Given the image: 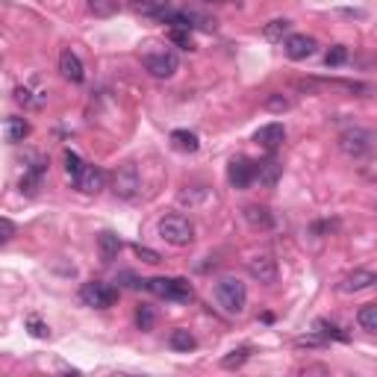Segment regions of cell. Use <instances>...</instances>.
Listing matches in <instances>:
<instances>
[{
    "instance_id": "20",
    "label": "cell",
    "mask_w": 377,
    "mask_h": 377,
    "mask_svg": "<svg viewBox=\"0 0 377 377\" xmlns=\"http://www.w3.org/2000/svg\"><path fill=\"white\" fill-rule=\"evenodd\" d=\"M262 36H266L268 42H286V39L292 36V21H289V18H274V21L266 24Z\"/></svg>"
},
{
    "instance_id": "1",
    "label": "cell",
    "mask_w": 377,
    "mask_h": 377,
    "mask_svg": "<svg viewBox=\"0 0 377 377\" xmlns=\"http://www.w3.org/2000/svg\"><path fill=\"white\" fill-rule=\"evenodd\" d=\"M216 301L224 313L242 316L245 307H248V286H245L239 277H221L216 283Z\"/></svg>"
},
{
    "instance_id": "27",
    "label": "cell",
    "mask_w": 377,
    "mask_h": 377,
    "mask_svg": "<svg viewBox=\"0 0 377 377\" xmlns=\"http://www.w3.org/2000/svg\"><path fill=\"white\" fill-rule=\"evenodd\" d=\"M248 357H251V348H236V351H230V354L221 359V366H224V369H239Z\"/></svg>"
},
{
    "instance_id": "17",
    "label": "cell",
    "mask_w": 377,
    "mask_h": 377,
    "mask_svg": "<svg viewBox=\"0 0 377 377\" xmlns=\"http://www.w3.org/2000/svg\"><path fill=\"white\" fill-rule=\"evenodd\" d=\"M4 136H6L9 144H21L30 136V121L21 118V116H9L6 124H4Z\"/></svg>"
},
{
    "instance_id": "25",
    "label": "cell",
    "mask_w": 377,
    "mask_h": 377,
    "mask_svg": "<svg viewBox=\"0 0 377 377\" xmlns=\"http://www.w3.org/2000/svg\"><path fill=\"white\" fill-rule=\"evenodd\" d=\"M262 109L266 112H286V109H292V101L280 92H271V94H266V101H262Z\"/></svg>"
},
{
    "instance_id": "7",
    "label": "cell",
    "mask_w": 377,
    "mask_h": 377,
    "mask_svg": "<svg viewBox=\"0 0 377 377\" xmlns=\"http://www.w3.org/2000/svg\"><path fill=\"white\" fill-rule=\"evenodd\" d=\"M80 298H83L86 307L106 309V307H112L118 301V289L104 283V280H92V283H83V289H80Z\"/></svg>"
},
{
    "instance_id": "8",
    "label": "cell",
    "mask_w": 377,
    "mask_h": 377,
    "mask_svg": "<svg viewBox=\"0 0 377 377\" xmlns=\"http://www.w3.org/2000/svg\"><path fill=\"white\" fill-rule=\"evenodd\" d=\"M248 274L254 277L257 283L262 286H271L277 283V259L271 254H257L248 259Z\"/></svg>"
},
{
    "instance_id": "31",
    "label": "cell",
    "mask_w": 377,
    "mask_h": 377,
    "mask_svg": "<svg viewBox=\"0 0 377 377\" xmlns=\"http://www.w3.org/2000/svg\"><path fill=\"white\" fill-rule=\"evenodd\" d=\"M83 168H86V162H83V159H80L74 151H65V171H68L71 177H77Z\"/></svg>"
},
{
    "instance_id": "33",
    "label": "cell",
    "mask_w": 377,
    "mask_h": 377,
    "mask_svg": "<svg viewBox=\"0 0 377 377\" xmlns=\"http://www.w3.org/2000/svg\"><path fill=\"white\" fill-rule=\"evenodd\" d=\"M316 327H319V330H321L324 336H333V339H339V342H348V333H342L339 327H336V324H330V321H319Z\"/></svg>"
},
{
    "instance_id": "26",
    "label": "cell",
    "mask_w": 377,
    "mask_h": 377,
    "mask_svg": "<svg viewBox=\"0 0 377 377\" xmlns=\"http://www.w3.org/2000/svg\"><path fill=\"white\" fill-rule=\"evenodd\" d=\"M168 39L177 44V47H183V51H192L194 47V39H192V30H186V27H174L171 32H168Z\"/></svg>"
},
{
    "instance_id": "24",
    "label": "cell",
    "mask_w": 377,
    "mask_h": 377,
    "mask_svg": "<svg viewBox=\"0 0 377 377\" xmlns=\"http://www.w3.org/2000/svg\"><path fill=\"white\" fill-rule=\"evenodd\" d=\"M357 324L363 327L366 333H377V304H369L357 313Z\"/></svg>"
},
{
    "instance_id": "35",
    "label": "cell",
    "mask_w": 377,
    "mask_h": 377,
    "mask_svg": "<svg viewBox=\"0 0 377 377\" xmlns=\"http://www.w3.org/2000/svg\"><path fill=\"white\" fill-rule=\"evenodd\" d=\"M0 230H4V236H0V242H12V236H15V224L9 221V218H0Z\"/></svg>"
},
{
    "instance_id": "28",
    "label": "cell",
    "mask_w": 377,
    "mask_h": 377,
    "mask_svg": "<svg viewBox=\"0 0 377 377\" xmlns=\"http://www.w3.org/2000/svg\"><path fill=\"white\" fill-rule=\"evenodd\" d=\"M154 321H156V316H154V309L142 304V307L136 309V324H139V330H151V327H154Z\"/></svg>"
},
{
    "instance_id": "21",
    "label": "cell",
    "mask_w": 377,
    "mask_h": 377,
    "mask_svg": "<svg viewBox=\"0 0 377 377\" xmlns=\"http://www.w3.org/2000/svg\"><path fill=\"white\" fill-rule=\"evenodd\" d=\"M168 345L174 348V351H194L198 348V339H194L186 327H177V330H171V336H168Z\"/></svg>"
},
{
    "instance_id": "22",
    "label": "cell",
    "mask_w": 377,
    "mask_h": 377,
    "mask_svg": "<svg viewBox=\"0 0 377 377\" xmlns=\"http://www.w3.org/2000/svg\"><path fill=\"white\" fill-rule=\"evenodd\" d=\"M171 144L177 147V151H183V154H194L198 151V136L192 133V130H174L171 133Z\"/></svg>"
},
{
    "instance_id": "16",
    "label": "cell",
    "mask_w": 377,
    "mask_h": 377,
    "mask_svg": "<svg viewBox=\"0 0 377 377\" xmlns=\"http://www.w3.org/2000/svg\"><path fill=\"white\" fill-rule=\"evenodd\" d=\"M377 283V274H371V271H366V268H359V271H354V274H348L345 280L339 283V289L342 292H363V289H369V286H374Z\"/></svg>"
},
{
    "instance_id": "9",
    "label": "cell",
    "mask_w": 377,
    "mask_h": 377,
    "mask_svg": "<svg viewBox=\"0 0 377 377\" xmlns=\"http://www.w3.org/2000/svg\"><path fill=\"white\" fill-rule=\"evenodd\" d=\"M227 180H230L233 189H248L257 180V162L245 159V156L230 159V166H227Z\"/></svg>"
},
{
    "instance_id": "36",
    "label": "cell",
    "mask_w": 377,
    "mask_h": 377,
    "mask_svg": "<svg viewBox=\"0 0 377 377\" xmlns=\"http://www.w3.org/2000/svg\"><path fill=\"white\" fill-rule=\"evenodd\" d=\"M298 345H301V348H316V345H321V339H319V336H301Z\"/></svg>"
},
{
    "instance_id": "5",
    "label": "cell",
    "mask_w": 377,
    "mask_h": 377,
    "mask_svg": "<svg viewBox=\"0 0 377 377\" xmlns=\"http://www.w3.org/2000/svg\"><path fill=\"white\" fill-rule=\"evenodd\" d=\"M142 65H144V71L156 77V80H168L177 74L180 68V59L174 51H151V54H144L142 56Z\"/></svg>"
},
{
    "instance_id": "15",
    "label": "cell",
    "mask_w": 377,
    "mask_h": 377,
    "mask_svg": "<svg viewBox=\"0 0 377 377\" xmlns=\"http://www.w3.org/2000/svg\"><path fill=\"white\" fill-rule=\"evenodd\" d=\"M242 216L254 227V230H268V227L274 224V216L268 212V206H259V204H248L242 209Z\"/></svg>"
},
{
    "instance_id": "14",
    "label": "cell",
    "mask_w": 377,
    "mask_h": 377,
    "mask_svg": "<svg viewBox=\"0 0 377 377\" xmlns=\"http://www.w3.org/2000/svg\"><path fill=\"white\" fill-rule=\"evenodd\" d=\"M283 139H286V127L277 124V121H274V124H266V127H259L257 136H254V142H257L259 147H266V151H274V147H280Z\"/></svg>"
},
{
    "instance_id": "11",
    "label": "cell",
    "mask_w": 377,
    "mask_h": 377,
    "mask_svg": "<svg viewBox=\"0 0 377 377\" xmlns=\"http://www.w3.org/2000/svg\"><path fill=\"white\" fill-rule=\"evenodd\" d=\"M59 74L68 80V83H83V77H86L83 59H80L71 47H65V51L59 54Z\"/></svg>"
},
{
    "instance_id": "30",
    "label": "cell",
    "mask_w": 377,
    "mask_h": 377,
    "mask_svg": "<svg viewBox=\"0 0 377 377\" xmlns=\"http://www.w3.org/2000/svg\"><path fill=\"white\" fill-rule=\"evenodd\" d=\"M348 59V51L342 44H336V47H330V51H327V56H324V62H327V68H336V65H342Z\"/></svg>"
},
{
    "instance_id": "18",
    "label": "cell",
    "mask_w": 377,
    "mask_h": 377,
    "mask_svg": "<svg viewBox=\"0 0 377 377\" xmlns=\"http://www.w3.org/2000/svg\"><path fill=\"white\" fill-rule=\"evenodd\" d=\"M280 174H283V166L277 159H266V162H257V180L262 186H274L277 180H280Z\"/></svg>"
},
{
    "instance_id": "32",
    "label": "cell",
    "mask_w": 377,
    "mask_h": 377,
    "mask_svg": "<svg viewBox=\"0 0 377 377\" xmlns=\"http://www.w3.org/2000/svg\"><path fill=\"white\" fill-rule=\"evenodd\" d=\"M133 251L142 262H151V266H156V262H162V257L154 251V248H147V245H133Z\"/></svg>"
},
{
    "instance_id": "29",
    "label": "cell",
    "mask_w": 377,
    "mask_h": 377,
    "mask_svg": "<svg viewBox=\"0 0 377 377\" xmlns=\"http://www.w3.org/2000/svg\"><path fill=\"white\" fill-rule=\"evenodd\" d=\"M15 101H18L21 106H42V104H44L42 97H32V92H30L27 86H18V89H15Z\"/></svg>"
},
{
    "instance_id": "4",
    "label": "cell",
    "mask_w": 377,
    "mask_h": 377,
    "mask_svg": "<svg viewBox=\"0 0 377 377\" xmlns=\"http://www.w3.org/2000/svg\"><path fill=\"white\" fill-rule=\"evenodd\" d=\"M159 236L168 245H174V248H183V245H192L194 227L186 216H166L159 221Z\"/></svg>"
},
{
    "instance_id": "6",
    "label": "cell",
    "mask_w": 377,
    "mask_h": 377,
    "mask_svg": "<svg viewBox=\"0 0 377 377\" xmlns=\"http://www.w3.org/2000/svg\"><path fill=\"white\" fill-rule=\"evenodd\" d=\"M112 192H116V198L121 201H133L136 194L142 192V177L136 171V166H118L116 174H112Z\"/></svg>"
},
{
    "instance_id": "3",
    "label": "cell",
    "mask_w": 377,
    "mask_h": 377,
    "mask_svg": "<svg viewBox=\"0 0 377 377\" xmlns=\"http://www.w3.org/2000/svg\"><path fill=\"white\" fill-rule=\"evenodd\" d=\"M144 286L154 295H159V298L177 301V304H189L194 298L192 283L183 280V277H154V280H144Z\"/></svg>"
},
{
    "instance_id": "23",
    "label": "cell",
    "mask_w": 377,
    "mask_h": 377,
    "mask_svg": "<svg viewBox=\"0 0 377 377\" xmlns=\"http://www.w3.org/2000/svg\"><path fill=\"white\" fill-rule=\"evenodd\" d=\"M86 6L94 18H112V15L118 12V0H89Z\"/></svg>"
},
{
    "instance_id": "19",
    "label": "cell",
    "mask_w": 377,
    "mask_h": 377,
    "mask_svg": "<svg viewBox=\"0 0 377 377\" xmlns=\"http://www.w3.org/2000/svg\"><path fill=\"white\" fill-rule=\"evenodd\" d=\"M97 251H101L104 262H112L121 254V239L116 233H101V236H97Z\"/></svg>"
},
{
    "instance_id": "2",
    "label": "cell",
    "mask_w": 377,
    "mask_h": 377,
    "mask_svg": "<svg viewBox=\"0 0 377 377\" xmlns=\"http://www.w3.org/2000/svg\"><path fill=\"white\" fill-rule=\"evenodd\" d=\"M374 144H377V139H374L371 130H366V127H348V130H342V133H339V151L345 154L348 159L369 156L374 151Z\"/></svg>"
},
{
    "instance_id": "12",
    "label": "cell",
    "mask_w": 377,
    "mask_h": 377,
    "mask_svg": "<svg viewBox=\"0 0 377 377\" xmlns=\"http://www.w3.org/2000/svg\"><path fill=\"white\" fill-rule=\"evenodd\" d=\"M74 183H77V189L83 192V194H97V192L104 189V183H106V174L97 168V166H86L83 171L74 177Z\"/></svg>"
},
{
    "instance_id": "10",
    "label": "cell",
    "mask_w": 377,
    "mask_h": 377,
    "mask_svg": "<svg viewBox=\"0 0 377 377\" xmlns=\"http://www.w3.org/2000/svg\"><path fill=\"white\" fill-rule=\"evenodd\" d=\"M319 51V42L313 36H307V32H292V36L283 42V54L295 62H301L307 56H313Z\"/></svg>"
},
{
    "instance_id": "34",
    "label": "cell",
    "mask_w": 377,
    "mask_h": 377,
    "mask_svg": "<svg viewBox=\"0 0 377 377\" xmlns=\"http://www.w3.org/2000/svg\"><path fill=\"white\" fill-rule=\"evenodd\" d=\"M27 327H30V333L36 336V339H47V333H51V330H47V324H42L36 316H30V319H27Z\"/></svg>"
},
{
    "instance_id": "13",
    "label": "cell",
    "mask_w": 377,
    "mask_h": 377,
    "mask_svg": "<svg viewBox=\"0 0 377 377\" xmlns=\"http://www.w3.org/2000/svg\"><path fill=\"white\" fill-rule=\"evenodd\" d=\"M130 9H133L136 15H142V18L162 21L166 18V12H171V0H133Z\"/></svg>"
},
{
    "instance_id": "37",
    "label": "cell",
    "mask_w": 377,
    "mask_h": 377,
    "mask_svg": "<svg viewBox=\"0 0 377 377\" xmlns=\"http://www.w3.org/2000/svg\"><path fill=\"white\" fill-rule=\"evenodd\" d=\"M206 4H230V0H206Z\"/></svg>"
}]
</instances>
